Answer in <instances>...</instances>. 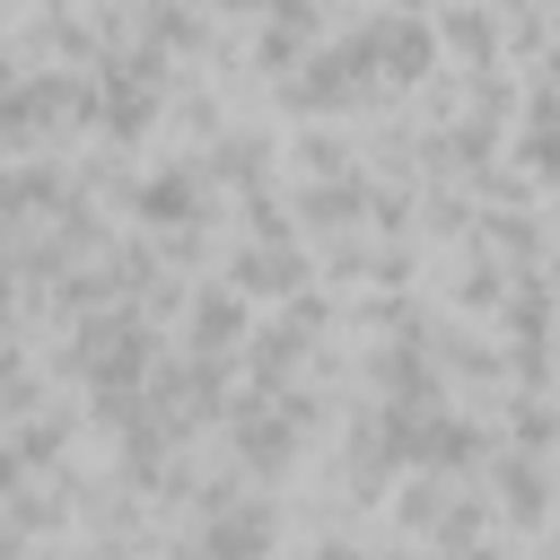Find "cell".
Returning <instances> with one entry per match:
<instances>
[{
    "label": "cell",
    "mask_w": 560,
    "mask_h": 560,
    "mask_svg": "<svg viewBox=\"0 0 560 560\" xmlns=\"http://www.w3.org/2000/svg\"><path fill=\"white\" fill-rule=\"evenodd\" d=\"M70 359H79V376L114 402V394L149 368V332H140L131 315H96V324H79V350H70Z\"/></svg>",
    "instance_id": "cell-1"
},
{
    "label": "cell",
    "mask_w": 560,
    "mask_h": 560,
    "mask_svg": "<svg viewBox=\"0 0 560 560\" xmlns=\"http://www.w3.org/2000/svg\"><path fill=\"white\" fill-rule=\"evenodd\" d=\"M289 411H245V429H236V446L254 455V464H271V455H289Z\"/></svg>",
    "instance_id": "cell-2"
},
{
    "label": "cell",
    "mask_w": 560,
    "mask_h": 560,
    "mask_svg": "<svg viewBox=\"0 0 560 560\" xmlns=\"http://www.w3.org/2000/svg\"><path fill=\"white\" fill-rule=\"evenodd\" d=\"M184 201H192V184H184V175H158V184L140 192V219H158V228H166V219H184Z\"/></svg>",
    "instance_id": "cell-3"
},
{
    "label": "cell",
    "mask_w": 560,
    "mask_h": 560,
    "mask_svg": "<svg viewBox=\"0 0 560 560\" xmlns=\"http://www.w3.org/2000/svg\"><path fill=\"white\" fill-rule=\"evenodd\" d=\"M245 289H298V262L289 254H245Z\"/></svg>",
    "instance_id": "cell-4"
},
{
    "label": "cell",
    "mask_w": 560,
    "mask_h": 560,
    "mask_svg": "<svg viewBox=\"0 0 560 560\" xmlns=\"http://www.w3.org/2000/svg\"><path fill=\"white\" fill-rule=\"evenodd\" d=\"M228 332H236V306H228V298H201V315H192V341L210 350V341H228Z\"/></svg>",
    "instance_id": "cell-5"
}]
</instances>
